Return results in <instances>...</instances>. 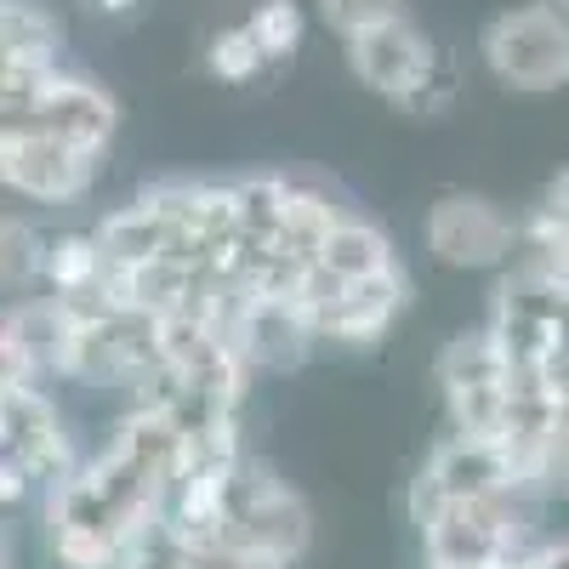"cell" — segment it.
Segmentation results:
<instances>
[{
  "mask_svg": "<svg viewBox=\"0 0 569 569\" xmlns=\"http://www.w3.org/2000/svg\"><path fill=\"white\" fill-rule=\"evenodd\" d=\"M182 433L154 405H131L109 439L91 450L58 490L40 496L46 552L63 569H120L126 552L160 530L177 479Z\"/></svg>",
  "mask_w": 569,
  "mask_h": 569,
  "instance_id": "cell-1",
  "label": "cell"
},
{
  "mask_svg": "<svg viewBox=\"0 0 569 569\" xmlns=\"http://www.w3.org/2000/svg\"><path fill=\"white\" fill-rule=\"evenodd\" d=\"M541 496L530 490H501V496H472L450 501L433 518H421V563L445 569H512L541 541Z\"/></svg>",
  "mask_w": 569,
  "mask_h": 569,
  "instance_id": "cell-2",
  "label": "cell"
},
{
  "mask_svg": "<svg viewBox=\"0 0 569 569\" xmlns=\"http://www.w3.org/2000/svg\"><path fill=\"white\" fill-rule=\"evenodd\" d=\"M80 461L86 456L69 433V421L58 416L52 388L0 382V501L40 507V496L58 490Z\"/></svg>",
  "mask_w": 569,
  "mask_h": 569,
  "instance_id": "cell-3",
  "label": "cell"
},
{
  "mask_svg": "<svg viewBox=\"0 0 569 569\" xmlns=\"http://www.w3.org/2000/svg\"><path fill=\"white\" fill-rule=\"evenodd\" d=\"M0 131H46L109 154L120 103L80 69H0Z\"/></svg>",
  "mask_w": 569,
  "mask_h": 569,
  "instance_id": "cell-4",
  "label": "cell"
},
{
  "mask_svg": "<svg viewBox=\"0 0 569 569\" xmlns=\"http://www.w3.org/2000/svg\"><path fill=\"white\" fill-rule=\"evenodd\" d=\"M348 52V69L365 91H376V98L399 103L405 114H433L450 103V69L439 58V46L421 34L416 18H388L376 23L353 40H342Z\"/></svg>",
  "mask_w": 569,
  "mask_h": 569,
  "instance_id": "cell-5",
  "label": "cell"
},
{
  "mask_svg": "<svg viewBox=\"0 0 569 569\" xmlns=\"http://www.w3.org/2000/svg\"><path fill=\"white\" fill-rule=\"evenodd\" d=\"M217 541H240V547H257L268 558H284V563H302L308 547H313V512L302 501V490L291 479L257 456H246L228 479V496H222V525H217Z\"/></svg>",
  "mask_w": 569,
  "mask_h": 569,
  "instance_id": "cell-6",
  "label": "cell"
},
{
  "mask_svg": "<svg viewBox=\"0 0 569 569\" xmlns=\"http://www.w3.org/2000/svg\"><path fill=\"white\" fill-rule=\"evenodd\" d=\"M479 58L507 91H525V98L563 91L569 86V18L552 7V0L507 7L485 23Z\"/></svg>",
  "mask_w": 569,
  "mask_h": 569,
  "instance_id": "cell-7",
  "label": "cell"
},
{
  "mask_svg": "<svg viewBox=\"0 0 569 569\" xmlns=\"http://www.w3.org/2000/svg\"><path fill=\"white\" fill-rule=\"evenodd\" d=\"M433 382L445 393V416H450V433L467 439H490L501 445L507 433V410H512V365L496 348V337L479 330H461L450 337L433 359Z\"/></svg>",
  "mask_w": 569,
  "mask_h": 569,
  "instance_id": "cell-8",
  "label": "cell"
},
{
  "mask_svg": "<svg viewBox=\"0 0 569 569\" xmlns=\"http://www.w3.org/2000/svg\"><path fill=\"white\" fill-rule=\"evenodd\" d=\"M421 246L456 273H507L518 257V217L485 194H439L427 206Z\"/></svg>",
  "mask_w": 569,
  "mask_h": 569,
  "instance_id": "cell-9",
  "label": "cell"
},
{
  "mask_svg": "<svg viewBox=\"0 0 569 569\" xmlns=\"http://www.w3.org/2000/svg\"><path fill=\"white\" fill-rule=\"evenodd\" d=\"M501 490H530L525 479H518V467L507 461V450H501V445H490V439L445 433L433 450L421 456L405 507H410V525H421V518H433V512H439V507H450V501L501 496Z\"/></svg>",
  "mask_w": 569,
  "mask_h": 569,
  "instance_id": "cell-10",
  "label": "cell"
},
{
  "mask_svg": "<svg viewBox=\"0 0 569 569\" xmlns=\"http://www.w3.org/2000/svg\"><path fill=\"white\" fill-rule=\"evenodd\" d=\"M103 154L46 131H0V182L29 206H74L98 188Z\"/></svg>",
  "mask_w": 569,
  "mask_h": 569,
  "instance_id": "cell-11",
  "label": "cell"
},
{
  "mask_svg": "<svg viewBox=\"0 0 569 569\" xmlns=\"http://www.w3.org/2000/svg\"><path fill=\"white\" fill-rule=\"evenodd\" d=\"M405 308H410V273L405 268L376 273V279H353V284L337 279V291L313 308V330L330 348H370L399 325Z\"/></svg>",
  "mask_w": 569,
  "mask_h": 569,
  "instance_id": "cell-12",
  "label": "cell"
},
{
  "mask_svg": "<svg viewBox=\"0 0 569 569\" xmlns=\"http://www.w3.org/2000/svg\"><path fill=\"white\" fill-rule=\"evenodd\" d=\"M222 337L246 353V365L257 376H284V370H302L319 348V330L302 308L291 302H240L228 319H222Z\"/></svg>",
  "mask_w": 569,
  "mask_h": 569,
  "instance_id": "cell-13",
  "label": "cell"
},
{
  "mask_svg": "<svg viewBox=\"0 0 569 569\" xmlns=\"http://www.w3.org/2000/svg\"><path fill=\"white\" fill-rule=\"evenodd\" d=\"M0 69H63V23L46 0H0Z\"/></svg>",
  "mask_w": 569,
  "mask_h": 569,
  "instance_id": "cell-14",
  "label": "cell"
},
{
  "mask_svg": "<svg viewBox=\"0 0 569 569\" xmlns=\"http://www.w3.org/2000/svg\"><path fill=\"white\" fill-rule=\"evenodd\" d=\"M46 297H109V257L98 246V233H52L46 246V279H40Z\"/></svg>",
  "mask_w": 569,
  "mask_h": 569,
  "instance_id": "cell-15",
  "label": "cell"
},
{
  "mask_svg": "<svg viewBox=\"0 0 569 569\" xmlns=\"http://www.w3.org/2000/svg\"><path fill=\"white\" fill-rule=\"evenodd\" d=\"M319 268H325L330 279L353 284V279H376V273H393V268H405V262H399L393 240H388V233L376 228L370 217L348 211V217H342V228L330 233V246H325Z\"/></svg>",
  "mask_w": 569,
  "mask_h": 569,
  "instance_id": "cell-16",
  "label": "cell"
},
{
  "mask_svg": "<svg viewBox=\"0 0 569 569\" xmlns=\"http://www.w3.org/2000/svg\"><path fill=\"white\" fill-rule=\"evenodd\" d=\"M512 268L541 273V279H552V284L569 291V217L552 211L547 200L530 206L525 217H518V257H512Z\"/></svg>",
  "mask_w": 569,
  "mask_h": 569,
  "instance_id": "cell-17",
  "label": "cell"
},
{
  "mask_svg": "<svg viewBox=\"0 0 569 569\" xmlns=\"http://www.w3.org/2000/svg\"><path fill=\"white\" fill-rule=\"evenodd\" d=\"M46 246H52V233H40L23 217H7V228H0V273H7V291L12 297H40Z\"/></svg>",
  "mask_w": 569,
  "mask_h": 569,
  "instance_id": "cell-18",
  "label": "cell"
},
{
  "mask_svg": "<svg viewBox=\"0 0 569 569\" xmlns=\"http://www.w3.org/2000/svg\"><path fill=\"white\" fill-rule=\"evenodd\" d=\"M206 69L228 86H251L262 69H268V52H262V40L251 34V23H228L206 40Z\"/></svg>",
  "mask_w": 569,
  "mask_h": 569,
  "instance_id": "cell-19",
  "label": "cell"
},
{
  "mask_svg": "<svg viewBox=\"0 0 569 569\" xmlns=\"http://www.w3.org/2000/svg\"><path fill=\"white\" fill-rule=\"evenodd\" d=\"M251 34L262 40L268 63H284L302 46V29H308V12L297 7V0H257V12L246 18Z\"/></svg>",
  "mask_w": 569,
  "mask_h": 569,
  "instance_id": "cell-20",
  "label": "cell"
},
{
  "mask_svg": "<svg viewBox=\"0 0 569 569\" xmlns=\"http://www.w3.org/2000/svg\"><path fill=\"white\" fill-rule=\"evenodd\" d=\"M313 7H319V23L337 40H353L388 18H410V0H313Z\"/></svg>",
  "mask_w": 569,
  "mask_h": 569,
  "instance_id": "cell-21",
  "label": "cell"
},
{
  "mask_svg": "<svg viewBox=\"0 0 569 569\" xmlns=\"http://www.w3.org/2000/svg\"><path fill=\"white\" fill-rule=\"evenodd\" d=\"M188 569H291L284 558H268L240 541H194L188 547Z\"/></svg>",
  "mask_w": 569,
  "mask_h": 569,
  "instance_id": "cell-22",
  "label": "cell"
},
{
  "mask_svg": "<svg viewBox=\"0 0 569 569\" xmlns=\"http://www.w3.org/2000/svg\"><path fill=\"white\" fill-rule=\"evenodd\" d=\"M120 569H188V541L177 536V530H154V536H142L131 552H126V563Z\"/></svg>",
  "mask_w": 569,
  "mask_h": 569,
  "instance_id": "cell-23",
  "label": "cell"
},
{
  "mask_svg": "<svg viewBox=\"0 0 569 569\" xmlns=\"http://www.w3.org/2000/svg\"><path fill=\"white\" fill-rule=\"evenodd\" d=\"M80 12H91V18H126V12H137V0H80Z\"/></svg>",
  "mask_w": 569,
  "mask_h": 569,
  "instance_id": "cell-24",
  "label": "cell"
},
{
  "mask_svg": "<svg viewBox=\"0 0 569 569\" xmlns=\"http://www.w3.org/2000/svg\"><path fill=\"white\" fill-rule=\"evenodd\" d=\"M547 206H552V211H563V217H569V166H563V171H558V177H552V188H547Z\"/></svg>",
  "mask_w": 569,
  "mask_h": 569,
  "instance_id": "cell-25",
  "label": "cell"
},
{
  "mask_svg": "<svg viewBox=\"0 0 569 569\" xmlns=\"http://www.w3.org/2000/svg\"><path fill=\"white\" fill-rule=\"evenodd\" d=\"M552 7H558V12H563V18H569V0H552Z\"/></svg>",
  "mask_w": 569,
  "mask_h": 569,
  "instance_id": "cell-26",
  "label": "cell"
},
{
  "mask_svg": "<svg viewBox=\"0 0 569 569\" xmlns=\"http://www.w3.org/2000/svg\"><path fill=\"white\" fill-rule=\"evenodd\" d=\"M421 569H445V563H421Z\"/></svg>",
  "mask_w": 569,
  "mask_h": 569,
  "instance_id": "cell-27",
  "label": "cell"
}]
</instances>
